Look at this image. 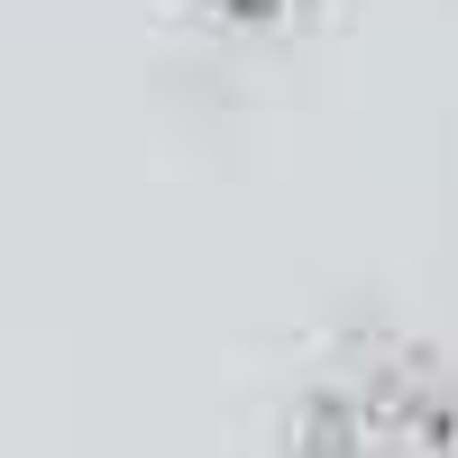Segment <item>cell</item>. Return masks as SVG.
<instances>
[{"label":"cell","mask_w":458,"mask_h":458,"mask_svg":"<svg viewBox=\"0 0 458 458\" xmlns=\"http://www.w3.org/2000/svg\"><path fill=\"white\" fill-rule=\"evenodd\" d=\"M293 458H458V386L412 358L339 367L302 394Z\"/></svg>","instance_id":"obj_1"},{"label":"cell","mask_w":458,"mask_h":458,"mask_svg":"<svg viewBox=\"0 0 458 458\" xmlns=\"http://www.w3.org/2000/svg\"><path fill=\"white\" fill-rule=\"evenodd\" d=\"M330 0H193V19L229 28V37H284V28H312Z\"/></svg>","instance_id":"obj_2"}]
</instances>
